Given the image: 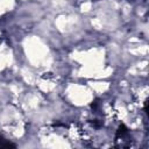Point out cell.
<instances>
[{"instance_id":"cell-1","label":"cell","mask_w":149,"mask_h":149,"mask_svg":"<svg viewBox=\"0 0 149 149\" xmlns=\"http://www.w3.org/2000/svg\"><path fill=\"white\" fill-rule=\"evenodd\" d=\"M9 147L15 148V144H13L12 142H9L6 139H3L2 136H0V148H9Z\"/></svg>"}]
</instances>
